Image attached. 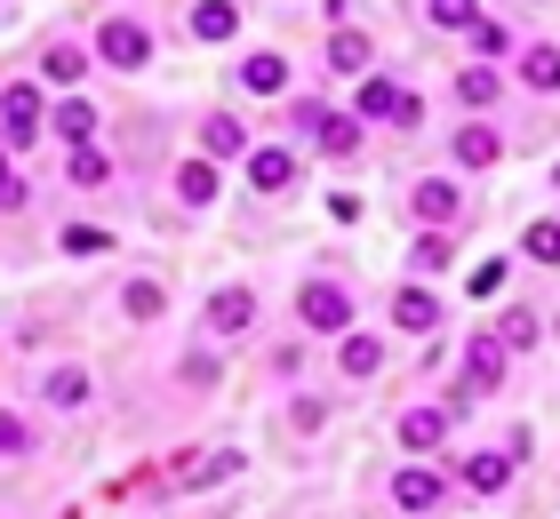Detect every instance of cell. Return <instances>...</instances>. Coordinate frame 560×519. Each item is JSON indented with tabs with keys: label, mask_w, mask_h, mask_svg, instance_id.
Segmentation results:
<instances>
[{
	"label": "cell",
	"mask_w": 560,
	"mask_h": 519,
	"mask_svg": "<svg viewBox=\"0 0 560 519\" xmlns=\"http://www.w3.org/2000/svg\"><path fill=\"white\" fill-rule=\"evenodd\" d=\"M289 120L304 128L313 152H328V161H352V152H361V113H337V104H320V96H296Z\"/></svg>",
	"instance_id": "cell-1"
},
{
	"label": "cell",
	"mask_w": 560,
	"mask_h": 519,
	"mask_svg": "<svg viewBox=\"0 0 560 519\" xmlns=\"http://www.w3.org/2000/svg\"><path fill=\"white\" fill-rule=\"evenodd\" d=\"M96 64H105V72H129V81H137V72L152 64V24L144 16H129V9H113L105 24H96Z\"/></svg>",
	"instance_id": "cell-2"
},
{
	"label": "cell",
	"mask_w": 560,
	"mask_h": 519,
	"mask_svg": "<svg viewBox=\"0 0 560 519\" xmlns=\"http://www.w3.org/2000/svg\"><path fill=\"white\" fill-rule=\"evenodd\" d=\"M296 320H304V335H345L352 328V288H345V280H328V272H313L296 288Z\"/></svg>",
	"instance_id": "cell-3"
},
{
	"label": "cell",
	"mask_w": 560,
	"mask_h": 519,
	"mask_svg": "<svg viewBox=\"0 0 560 519\" xmlns=\"http://www.w3.org/2000/svg\"><path fill=\"white\" fill-rule=\"evenodd\" d=\"M352 113H361V120H385V128H417V120H424V104H417V89H400V81H385V72H369Z\"/></svg>",
	"instance_id": "cell-4"
},
{
	"label": "cell",
	"mask_w": 560,
	"mask_h": 519,
	"mask_svg": "<svg viewBox=\"0 0 560 519\" xmlns=\"http://www.w3.org/2000/svg\"><path fill=\"white\" fill-rule=\"evenodd\" d=\"M0 137H9L16 152L33 144V137H48V104H40L33 81H9V89H0Z\"/></svg>",
	"instance_id": "cell-5"
},
{
	"label": "cell",
	"mask_w": 560,
	"mask_h": 519,
	"mask_svg": "<svg viewBox=\"0 0 560 519\" xmlns=\"http://www.w3.org/2000/svg\"><path fill=\"white\" fill-rule=\"evenodd\" d=\"M521 456H528V432H513L504 448L465 456V487H472V496H504V487H513V472H521Z\"/></svg>",
	"instance_id": "cell-6"
},
{
	"label": "cell",
	"mask_w": 560,
	"mask_h": 519,
	"mask_svg": "<svg viewBox=\"0 0 560 519\" xmlns=\"http://www.w3.org/2000/svg\"><path fill=\"white\" fill-rule=\"evenodd\" d=\"M409 208H417V224H465V192H456V176H417L409 185Z\"/></svg>",
	"instance_id": "cell-7"
},
{
	"label": "cell",
	"mask_w": 560,
	"mask_h": 519,
	"mask_svg": "<svg viewBox=\"0 0 560 519\" xmlns=\"http://www.w3.org/2000/svg\"><path fill=\"white\" fill-rule=\"evenodd\" d=\"M257 288H241V280H233V288H217L209 304H200V320H209V335H248V328H257Z\"/></svg>",
	"instance_id": "cell-8"
},
{
	"label": "cell",
	"mask_w": 560,
	"mask_h": 519,
	"mask_svg": "<svg viewBox=\"0 0 560 519\" xmlns=\"http://www.w3.org/2000/svg\"><path fill=\"white\" fill-rule=\"evenodd\" d=\"M504 359H513V344H504V335L489 328V335H472V344H465V392L480 400V392H497V384H504Z\"/></svg>",
	"instance_id": "cell-9"
},
{
	"label": "cell",
	"mask_w": 560,
	"mask_h": 519,
	"mask_svg": "<svg viewBox=\"0 0 560 519\" xmlns=\"http://www.w3.org/2000/svg\"><path fill=\"white\" fill-rule=\"evenodd\" d=\"M441 496H448V480L424 472V463H400V472H393V511L424 519V511H441Z\"/></svg>",
	"instance_id": "cell-10"
},
{
	"label": "cell",
	"mask_w": 560,
	"mask_h": 519,
	"mask_svg": "<svg viewBox=\"0 0 560 519\" xmlns=\"http://www.w3.org/2000/svg\"><path fill=\"white\" fill-rule=\"evenodd\" d=\"M89 64H96L89 40H48V48H40V81H48V89H81Z\"/></svg>",
	"instance_id": "cell-11"
},
{
	"label": "cell",
	"mask_w": 560,
	"mask_h": 519,
	"mask_svg": "<svg viewBox=\"0 0 560 519\" xmlns=\"http://www.w3.org/2000/svg\"><path fill=\"white\" fill-rule=\"evenodd\" d=\"M448 161L465 168V176H480V168H497V161H504V137H497L489 120H472V128H456V137H448Z\"/></svg>",
	"instance_id": "cell-12"
},
{
	"label": "cell",
	"mask_w": 560,
	"mask_h": 519,
	"mask_svg": "<svg viewBox=\"0 0 560 519\" xmlns=\"http://www.w3.org/2000/svg\"><path fill=\"white\" fill-rule=\"evenodd\" d=\"M241 168H248V185H257L265 200L296 185V152H289V144H248V161H241Z\"/></svg>",
	"instance_id": "cell-13"
},
{
	"label": "cell",
	"mask_w": 560,
	"mask_h": 519,
	"mask_svg": "<svg viewBox=\"0 0 560 519\" xmlns=\"http://www.w3.org/2000/svg\"><path fill=\"white\" fill-rule=\"evenodd\" d=\"M328 72H337V81H369L376 72V40L352 33V24H337V33H328Z\"/></svg>",
	"instance_id": "cell-14"
},
{
	"label": "cell",
	"mask_w": 560,
	"mask_h": 519,
	"mask_svg": "<svg viewBox=\"0 0 560 519\" xmlns=\"http://www.w3.org/2000/svg\"><path fill=\"white\" fill-rule=\"evenodd\" d=\"M241 89L248 96H289V57H280V48H248L241 57Z\"/></svg>",
	"instance_id": "cell-15"
},
{
	"label": "cell",
	"mask_w": 560,
	"mask_h": 519,
	"mask_svg": "<svg viewBox=\"0 0 560 519\" xmlns=\"http://www.w3.org/2000/svg\"><path fill=\"white\" fill-rule=\"evenodd\" d=\"M393 439H400L409 456H432V448L448 439V408H409V415L393 424Z\"/></svg>",
	"instance_id": "cell-16"
},
{
	"label": "cell",
	"mask_w": 560,
	"mask_h": 519,
	"mask_svg": "<svg viewBox=\"0 0 560 519\" xmlns=\"http://www.w3.org/2000/svg\"><path fill=\"white\" fill-rule=\"evenodd\" d=\"M185 24H192V40H200V48H224V40L241 33V9H233V0H192V16H185Z\"/></svg>",
	"instance_id": "cell-17"
},
{
	"label": "cell",
	"mask_w": 560,
	"mask_h": 519,
	"mask_svg": "<svg viewBox=\"0 0 560 519\" xmlns=\"http://www.w3.org/2000/svg\"><path fill=\"white\" fill-rule=\"evenodd\" d=\"M376 368H385V335H361V328H345V344H337V376L369 384Z\"/></svg>",
	"instance_id": "cell-18"
},
{
	"label": "cell",
	"mask_w": 560,
	"mask_h": 519,
	"mask_svg": "<svg viewBox=\"0 0 560 519\" xmlns=\"http://www.w3.org/2000/svg\"><path fill=\"white\" fill-rule=\"evenodd\" d=\"M393 328L432 335V328H441V296H432V288H393Z\"/></svg>",
	"instance_id": "cell-19"
},
{
	"label": "cell",
	"mask_w": 560,
	"mask_h": 519,
	"mask_svg": "<svg viewBox=\"0 0 560 519\" xmlns=\"http://www.w3.org/2000/svg\"><path fill=\"white\" fill-rule=\"evenodd\" d=\"M409 264H417L424 280H432V272H456V232H448V224H424L417 248H409Z\"/></svg>",
	"instance_id": "cell-20"
},
{
	"label": "cell",
	"mask_w": 560,
	"mask_h": 519,
	"mask_svg": "<svg viewBox=\"0 0 560 519\" xmlns=\"http://www.w3.org/2000/svg\"><path fill=\"white\" fill-rule=\"evenodd\" d=\"M48 128H57L65 144H96V104H89V96H65V104H48Z\"/></svg>",
	"instance_id": "cell-21"
},
{
	"label": "cell",
	"mask_w": 560,
	"mask_h": 519,
	"mask_svg": "<svg viewBox=\"0 0 560 519\" xmlns=\"http://www.w3.org/2000/svg\"><path fill=\"white\" fill-rule=\"evenodd\" d=\"M200 144H209V161H248V128L233 113H209L200 120Z\"/></svg>",
	"instance_id": "cell-22"
},
{
	"label": "cell",
	"mask_w": 560,
	"mask_h": 519,
	"mask_svg": "<svg viewBox=\"0 0 560 519\" xmlns=\"http://www.w3.org/2000/svg\"><path fill=\"white\" fill-rule=\"evenodd\" d=\"M521 89H537V96H560V48H552V40L521 48Z\"/></svg>",
	"instance_id": "cell-23"
},
{
	"label": "cell",
	"mask_w": 560,
	"mask_h": 519,
	"mask_svg": "<svg viewBox=\"0 0 560 519\" xmlns=\"http://www.w3.org/2000/svg\"><path fill=\"white\" fill-rule=\"evenodd\" d=\"M497 96H504V72H489V64H465V72H456V104H465V113H489Z\"/></svg>",
	"instance_id": "cell-24"
},
{
	"label": "cell",
	"mask_w": 560,
	"mask_h": 519,
	"mask_svg": "<svg viewBox=\"0 0 560 519\" xmlns=\"http://www.w3.org/2000/svg\"><path fill=\"white\" fill-rule=\"evenodd\" d=\"M176 200H185V208H209V200H217V161H200V152H192V161L176 168Z\"/></svg>",
	"instance_id": "cell-25"
},
{
	"label": "cell",
	"mask_w": 560,
	"mask_h": 519,
	"mask_svg": "<svg viewBox=\"0 0 560 519\" xmlns=\"http://www.w3.org/2000/svg\"><path fill=\"white\" fill-rule=\"evenodd\" d=\"M40 400L48 408H89V368H48L40 376Z\"/></svg>",
	"instance_id": "cell-26"
},
{
	"label": "cell",
	"mask_w": 560,
	"mask_h": 519,
	"mask_svg": "<svg viewBox=\"0 0 560 519\" xmlns=\"http://www.w3.org/2000/svg\"><path fill=\"white\" fill-rule=\"evenodd\" d=\"M120 311H129L137 328L161 320V311H168V288H161V280H129V288H120Z\"/></svg>",
	"instance_id": "cell-27"
},
{
	"label": "cell",
	"mask_w": 560,
	"mask_h": 519,
	"mask_svg": "<svg viewBox=\"0 0 560 519\" xmlns=\"http://www.w3.org/2000/svg\"><path fill=\"white\" fill-rule=\"evenodd\" d=\"M424 24H432V33H472L480 0H424Z\"/></svg>",
	"instance_id": "cell-28"
},
{
	"label": "cell",
	"mask_w": 560,
	"mask_h": 519,
	"mask_svg": "<svg viewBox=\"0 0 560 519\" xmlns=\"http://www.w3.org/2000/svg\"><path fill=\"white\" fill-rule=\"evenodd\" d=\"M65 176H72V185H105L113 161H105L96 144H65Z\"/></svg>",
	"instance_id": "cell-29"
},
{
	"label": "cell",
	"mask_w": 560,
	"mask_h": 519,
	"mask_svg": "<svg viewBox=\"0 0 560 519\" xmlns=\"http://www.w3.org/2000/svg\"><path fill=\"white\" fill-rule=\"evenodd\" d=\"M521 256H528V264H560V224H552V216H537V224L521 232Z\"/></svg>",
	"instance_id": "cell-30"
},
{
	"label": "cell",
	"mask_w": 560,
	"mask_h": 519,
	"mask_svg": "<svg viewBox=\"0 0 560 519\" xmlns=\"http://www.w3.org/2000/svg\"><path fill=\"white\" fill-rule=\"evenodd\" d=\"M0 456H33V424L16 408H0Z\"/></svg>",
	"instance_id": "cell-31"
},
{
	"label": "cell",
	"mask_w": 560,
	"mask_h": 519,
	"mask_svg": "<svg viewBox=\"0 0 560 519\" xmlns=\"http://www.w3.org/2000/svg\"><path fill=\"white\" fill-rule=\"evenodd\" d=\"M96 248H113L105 224H65V256H96Z\"/></svg>",
	"instance_id": "cell-32"
},
{
	"label": "cell",
	"mask_w": 560,
	"mask_h": 519,
	"mask_svg": "<svg viewBox=\"0 0 560 519\" xmlns=\"http://www.w3.org/2000/svg\"><path fill=\"white\" fill-rule=\"evenodd\" d=\"M497 335H504L513 352H528V344H537L545 328H537V311H504V328H497Z\"/></svg>",
	"instance_id": "cell-33"
},
{
	"label": "cell",
	"mask_w": 560,
	"mask_h": 519,
	"mask_svg": "<svg viewBox=\"0 0 560 519\" xmlns=\"http://www.w3.org/2000/svg\"><path fill=\"white\" fill-rule=\"evenodd\" d=\"M24 200H33V185H24V176L9 168V152H0V208H9V216H16Z\"/></svg>",
	"instance_id": "cell-34"
},
{
	"label": "cell",
	"mask_w": 560,
	"mask_h": 519,
	"mask_svg": "<svg viewBox=\"0 0 560 519\" xmlns=\"http://www.w3.org/2000/svg\"><path fill=\"white\" fill-rule=\"evenodd\" d=\"M289 424H296V432H320V424H328V400H320V392H304V400L289 408Z\"/></svg>",
	"instance_id": "cell-35"
},
{
	"label": "cell",
	"mask_w": 560,
	"mask_h": 519,
	"mask_svg": "<svg viewBox=\"0 0 560 519\" xmlns=\"http://www.w3.org/2000/svg\"><path fill=\"white\" fill-rule=\"evenodd\" d=\"M185 384H192V392H209V384H217V352H185Z\"/></svg>",
	"instance_id": "cell-36"
}]
</instances>
